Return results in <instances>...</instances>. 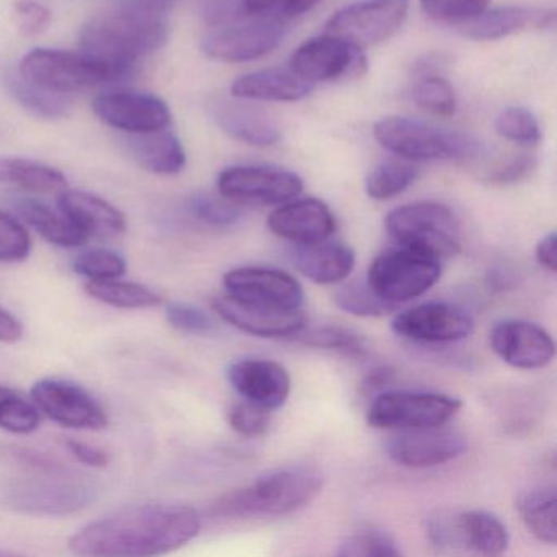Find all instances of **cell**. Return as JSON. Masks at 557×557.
<instances>
[{"mask_svg":"<svg viewBox=\"0 0 557 557\" xmlns=\"http://www.w3.org/2000/svg\"><path fill=\"white\" fill-rule=\"evenodd\" d=\"M66 448L70 449L71 455L76 458V461L90 466V468H106L109 465L110 458L107 451L97 448V446L89 445V443L70 438L66 440Z\"/></svg>","mask_w":557,"mask_h":557,"instance_id":"obj_52","label":"cell"},{"mask_svg":"<svg viewBox=\"0 0 557 557\" xmlns=\"http://www.w3.org/2000/svg\"><path fill=\"white\" fill-rule=\"evenodd\" d=\"M227 380L247 403L269 410L280 409L292 393L288 370L263 358H244L231 364Z\"/></svg>","mask_w":557,"mask_h":557,"instance_id":"obj_21","label":"cell"},{"mask_svg":"<svg viewBox=\"0 0 557 557\" xmlns=\"http://www.w3.org/2000/svg\"><path fill=\"white\" fill-rule=\"evenodd\" d=\"M334 301L342 311L358 318H381L397 308L393 302L377 296L368 282H360V280L342 285L334 293Z\"/></svg>","mask_w":557,"mask_h":557,"instance_id":"obj_36","label":"cell"},{"mask_svg":"<svg viewBox=\"0 0 557 557\" xmlns=\"http://www.w3.org/2000/svg\"><path fill=\"white\" fill-rule=\"evenodd\" d=\"M227 295L253 305L298 311L305 302V292L289 273L270 267H239L224 275Z\"/></svg>","mask_w":557,"mask_h":557,"instance_id":"obj_15","label":"cell"},{"mask_svg":"<svg viewBox=\"0 0 557 557\" xmlns=\"http://www.w3.org/2000/svg\"><path fill=\"white\" fill-rule=\"evenodd\" d=\"M178 0H113V8L145 17L164 18L174 11Z\"/></svg>","mask_w":557,"mask_h":557,"instance_id":"obj_50","label":"cell"},{"mask_svg":"<svg viewBox=\"0 0 557 557\" xmlns=\"http://www.w3.org/2000/svg\"><path fill=\"white\" fill-rule=\"evenodd\" d=\"M289 70L306 83H337L360 79L368 71L363 50L338 38H311L289 60Z\"/></svg>","mask_w":557,"mask_h":557,"instance_id":"obj_12","label":"cell"},{"mask_svg":"<svg viewBox=\"0 0 557 557\" xmlns=\"http://www.w3.org/2000/svg\"><path fill=\"white\" fill-rule=\"evenodd\" d=\"M440 276V260L400 246L384 250L371 262L367 282L377 296L399 306L429 292Z\"/></svg>","mask_w":557,"mask_h":557,"instance_id":"obj_7","label":"cell"},{"mask_svg":"<svg viewBox=\"0 0 557 557\" xmlns=\"http://www.w3.org/2000/svg\"><path fill=\"white\" fill-rule=\"evenodd\" d=\"M74 272L89 280L122 278L126 262L120 253L110 249H90L74 260Z\"/></svg>","mask_w":557,"mask_h":557,"instance_id":"obj_43","label":"cell"},{"mask_svg":"<svg viewBox=\"0 0 557 557\" xmlns=\"http://www.w3.org/2000/svg\"><path fill=\"white\" fill-rule=\"evenodd\" d=\"M86 292L90 298L119 309H149L162 305V296L148 286L122 280H89Z\"/></svg>","mask_w":557,"mask_h":557,"instance_id":"obj_33","label":"cell"},{"mask_svg":"<svg viewBox=\"0 0 557 557\" xmlns=\"http://www.w3.org/2000/svg\"><path fill=\"white\" fill-rule=\"evenodd\" d=\"M459 549H469L482 556H500L510 543V534L500 518L484 510H469L455 515Z\"/></svg>","mask_w":557,"mask_h":557,"instance_id":"obj_29","label":"cell"},{"mask_svg":"<svg viewBox=\"0 0 557 557\" xmlns=\"http://www.w3.org/2000/svg\"><path fill=\"white\" fill-rule=\"evenodd\" d=\"M321 488V474L312 469H275L247 487L223 495L213 510L220 517L231 518L280 517L311 504Z\"/></svg>","mask_w":557,"mask_h":557,"instance_id":"obj_3","label":"cell"},{"mask_svg":"<svg viewBox=\"0 0 557 557\" xmlns=\"http://www.w3.org/2000/svg\"><path fill=\"white\" fill-rule=\"evenodd\" d=\"M302 188L298 174L275 165H233L218 177L221 197L237 205H283Z\"/></svg>","mask_w":557,"mask_h":557,"instance_id":"obj_11","label":"cell"},{"mask_svg":"<svg viewBox=\"0 0 557 557\" xmlns=\"http://www.w3.org/2000/svg\"><path fill=\"white\" fill-rule=\"evenodd\" d=\"M417 175H419V169L410 162H381L367 175L364 190L373 200H391V198L404 194L416 182Z\"/></svg>","mask_w":557,"mask_h":557,"instance_id":"obj_35","label":"cell"},{"mask_svg":"<svg viewBox=\"0 0 557 557\" xmlns=\"http://www.w3.org/2000/svg\"><path fill=\"white\" fill-rule=\"evenodd\" d=\"M534 165H536V161L531 156H518V158H513L507 164L498 168L497 171L492 172L488 175V182L500 185L515 184V182L528 177L533 172Z\"/></svg>","mask_w":557,"mask_h":557,"instance_id":"obj_51","label":"cell"},{"mask_svg":"<svg viewBox=\"0 0 557 557\" xmlns=\"http://www.w3.org/2000/svg\"><path fill=\"white\" fill-rule=\"evenodd\" d=\"M214 122L227 135L250 146L267 148L280 141V129L269 115L249 106L221 102L213 107Z\"/></svg>","mask_w":557,"mask_h":557,"instance_id":"obj_28","label":"cell"},{"mask_svg":"<svg viewBox=\"0 0 557 557\" xmlns=\"http://www.w3.org/2000/svg\"><path fill=\"white\" fill-rule=\"evenodd\" d=\"M267 226L275 236L289 243L314 244L329 239L335 233L334 214L324 201L318 198L286 201L276 208L267 221Z\"/></svg>","mask_w":557,"mask_h":557,"instance_id":"obj_22","label":"cell"},{"mask_svg":"<svg viewBox=\"0 0 557 557\" xmlns=\"http://www.w3.org/2000/svg\"><path fill=\"white\" fill-rule=\"evenodd\" d=\"M393 331L400 337L422 344L465 341L474 329V319L449 302H423L394 318Z\"/></svg>","mask_w":557,"mask_h":557,"instance_id":"obj_16","label":"cell"},{"mask_svg":"<svg viewBox=\"0 0 557 557\" xmlns=\"http://www.w3.org/2000/svg\"><path fill=\"white\" fill-rule=\"evenodd\" d=\"M357 257L354 249L344 243L302 244L293 252V263L299 273L318 283V285H335L348 278L354 270Z\"/></svg>","mask_w":557,"mask_h":557,"instance_id":"obj_26","label":"cell"},{"mask_svg":"<svg viewBox=\"0 0 557 557\" xmlns=\"http://www.w3.org/2000/svg\"><path fill=\"white\" fill-rule=\"evenodd\" d=\"M32 399L48 419L67 429L102 430L109 425L106 410L84 387L71 381H38L32 387Z\"/></svg>","mask_w":557,"mask_h":557,"instance_id":"obj_13","label":"cell"},{"mask_svg":"<svg viewBox=\"0 0 557 557\" xmlns=\"http://www.w3.org/2000/svg\"><path fill=\"white\" fill-rule=\"evenodd\" d=\"M491 348L500 360L518 370H540L556 355L549 332L534 322L502 321L492 329Z\"/></svg>","mask_w":557,"mask_h":557,"instance_id":"obj_18","label":"cell"},{"mask_svg":"<svg viewBox=\"0 0 557 557\" xmlns=\"http://www.w3.org/2000/svg\"><path fill=\"white\" fill-rule=\"evenodd\" d=\"M384 227L399 246L435 260L451 259L461 250L458 218L435 201L396 208L384 218Z\"/></svg>","mask_w":557,"mask_h":557,"instance_id":"obj_5","label":"cell"},{"mask_svg":"<svg viewBox=\"0 0 557 557\" xmlns=\"http://www.w3.org/2000/svg\"><path fill=\"white\" fill-rule=\"evenodd\" d=\"M169 324L184 334L208 335L213 332L214 324L207 312L187 302H172L165 308Z\"/></svg>","mask_w":557,"mask_h":557,"instance_id":"obj_48","label":"cell"},{"mask_svg":"<svg viewBox=\"0 0 557 557\" xmlns=\"http://www.w3.org/2000/svg\"><path fill=\"white\" fill-rule=\"evenodd\" d=\"M4 554H9L8 550H0V556H4Z\"/></svg>","mask_w":557,"mask_h":557,"instance_id":"obj_56","label":"cell"},{"mask_svg":"<svg viewBox=\"0 0 557 557\" xmlns=\"http://www.w3.org/2000/svg\"><path fill=\"white\" fill-rule=\"evenodd\" d=\"M314 89L312 84L299 79L292 70L256 71L239 77L231 87L236 99L260 102H298Z\"/></svg>","mask_w":557,"mask_h":557,"instance_id":"obj_27","label":"cell"},{"mask_svg":"<svg viewBox=\"0 0 557 557\" xmlns=\"http://www.w3.org/2000/svg\"><path fill=\"white\" fill-rule=\"evenodd\" d=\"M96 488L79 479L35 478L9 491V502L17 510L34 515H67L90 504Z\"/></svg>","mask_w":557,"mask_h":557,"instance_id":"obj_17","label":"cell"},{"mask_svg":"<svg viewBox=\"0 0 557 557\" xmlns=\"http://www.w3.org/2000/svg\"><path fill=\"white\" fill-rule=\"evenodd\" d=\"M122 143L133 162L151 174L177 175L187 164L181 139L169 129L125 135Z\"/></svg>","mask_w":557,"mask_h":557,"instance_id":"obj_25","label":"cell"},{"mask_svg":"<svg viewBox=\"0 0 557 557\" xmlns=\"http://www.w3.org/2000/svg\"><path fill=\"white\" fill-rule=\"evenodd\" d=\"M18 76L61 96L84 92L125 79L109 64L81 53L37 48L22 58Z\"/></svg>","mask_w":557,"mask_h":557,"instance_id":"obj_6","label":"cell"},{"mask_svg":"<svg viewBox=\"0 0 557 557\" xmlns=\"http://www.w3.org/2000/svg\"><path fill=\"white\" fill-rule=\"evenodd\" d=\"M491 0H420L423 14L443 24H462L487 9Z\"/></svg>","mask_w":557,"mask_h":557,"instance_id":"obj_45","label":"cell"},{"mask_svg":"<svg viewBox=\"0 0 557 557\" xmlns=\"http://www.w3.org/2000/svg\"><path fill=\"white\" fill-rule=\"evenodd\" d=\"M322 0H240L243 14L249 17L286 22L312 11Z\"/></svg>","mask_w":557,"mask_h":557,"instance_id":"obj_44","label":"cell"},{"mask_svg":"<svg viewBox=\"0 0 557 557\" xmlns=\"http://www.w3.org/2000/svg\"><path fill=\"white\" fill-rule=\"evenodd\" d=\"M32 239L24 224L0 211V262L18 263L28 259Z\"/></svg>","mask_w":557,"mask_h":557,"instance_id":"obj_46","label":"cell"},{"mask_svg":"<svg viewBox=\"0 0 557 557\" xmlns=\"http://www.w3.org/2000/svg\"><path fill=\"white\" fill-rule=\"evenodd\" d=\"M391 377H393V373H391L389 368H380V370L371 373L370 376L364 381V387L368 391L380 389L384 384L389 383Z\"/></svg>","mask_w":557,"mask_h":557,"instance_id":"obj_55","label":"cell"},{"mask_svg":"<svg viewBox=\"0 0 557 557\" xmlns=\"http://www.w3.org/2000/svg\"><path fill=\"white\" fill-rule=\"evenodd\" d=\"M272 410L252 403L236 404L227 413L231 429L247 438L265 435L272 425Z\"/></svg>","mask_w":557,"mask_h":557,"instance_id":"obj_47","label":"cell"},{"mask_svg":"<svg viewBox=\"0 0 557 557\" xmlns=\"http://www.w3.org/2000/svg\"><path fill=\"white\" fill-rule=\"evenodd\" d=\"M211 306L227 324L256 337H293L306 327V318L301 309L288 311V309L253 305V302L234 298L227 293L214 296Z\"/></svg>","mask_w":557,"mask_h":557,"instance_id":"obj_19","label":"cell"},{"mask_svg":"<svg viewBox=\"0 0 557 557\" xmlns=\"http://www.w3.org/2000/svg\"><path fill=\"white\" fill-rule=\"evenodd\" d=\"M168 21L113 8L90 18L79 35V51L129 77L145 58L168 44Z\"/></svg>","mask_w":557,"mask_h":557,"instance_id":"obj_2","label":"cell"},{"mask_svg":"<svg viewBox=\"0 0 557 557\" xmlns=\"http://www.w3.org/2000/svg\"><path fill=\"white\" fill-rule=\"evenodd\" d=\"M187 211L195 220L213 227L233 226L243 216L239 205L210 194L191 195L187 200Z\"/></svg>","mask_w":557,"mask_h":557,"instance_id":"obj_39","label":"cell"},{"mask_svg":"<svg viewBox=\"0 0 557 557\" xmlns=\"http://www.w3.org/2000/svg\"><path fill=\"white\" fill-rule=\"evenodd\" d=\"M24 335V325L11 312L0 308V342L4 344H15Z\"/></svg>","mask_w":557,"mask_h":557,"instance_id":"obj_54","label":"cell"},{"mask_svg":"<svg viewBox=\"0 0 557 557\" xmlns=\"http://www.w3.org/2000/svg\"><path fill=\"white\" fill-rule=\"evenodd\" d=\"M18 214L44 237L48 243L53 246L64 247V249H73V247H81L87 243L86 234L61 211L51 210L47 205L40 203L37 200H18L15 203Z\"/></svg>","mask_w":557,"mask_h":557,"instance_id":"obj_30","label":"cell"},{"mask_svg":"<svg viewBox=\"0 0 557 557\" xmlns=\"http://www.w3.org/2000/svg\"><path fill=\"white\" fill-rule=\"evenodd\" d=\"M374 138L384 149L410 162L471 161L484 149L472 136L406 116H387L377 122Z\"/></svg>","mask_w":557,"mask_h":557,"instance_id":"obj_4","label":"cell"},{"mask_svg":"<svg viewBox=\"0 0 557 557\" xmlns=\"http://www.w3.org/2000/svg\"><path fill=\"white\" fill-rule=\"evenodd\" d=\"M498 136L521 146H534L541 141V128L530 110L508 107L495 120Z\"/></svg>","mask_w":557,"mask_h":557,"instance_id":"obj_40","label":"cell"},{"mask_svg":"<svg viewBox=\"0 0 557 557\" xmlns=\"http://www.w3.org/2000/svg\"><path fill=\"white\" fill-rule=\"evenodd\" d=\"M12 22L24 37H37L51 24V12L34 0H18L12 5Z\"/></svg>","mask_w":557,"mask_h":557,"instance_id":"obj_49","label":"cell"},{"mask_svg":"<svg viewBox=\"0 0 557 557\" xmlns=\"http://www.w3.org/2000/svg\"><path fill=\"white\" fill-rule=\"evenodd\" d=\"M41 413L35 404L11 387L0 386V429L5 432L28 435L38 430Z\"/></svg>","mask_w":557,"mask_h":557,"instance_id":"obj_37","label":"cell"},{"mask_svg":"<svg viewBox=\"0 0 557 557\" xmlns=\"http://www.w3.org/2000/svg\"><path fill=\"white\" fill-rule=\"evenodd\" d=\"M200 515L185 505L123 508L81 528L71 553L90 557H151L174 553L200 533Z\"/></svg>","mask_w":557,"mask_h":557,"instance_id":"obj_1","label":"cell"},{"mask_svg":"<svg viewBox=\"0 0 557 557\" xmlns=\"http://www.w3.org/2000/svg\"><path fill=\"white\" fill-rule=\"evenodd\" d=\"M554 21H556V14L549 9L510 5V8L481 12L471 21L462 22L458 27L459 32L471 40L494 41L523 34V32L546 30L553 27Z\"/></svg>","mask_w":557,"mask_h":557,"instance_id":"obj_23","label":"cell"},{"mask_svg":"<svg viewBox=\"0 0 557 557\" xmlns=\"http://www.w3.org/2000/svg\"><path fill=\"white\" fill-rule=\"evenodd\" d=\"M293 337L301 344L308 345V347L338 351V354L347 355V357H364L368 354L363 337H360L357 332L334 327V325H322V327H314L308 332L301 329Z\"/></svg>","mask_w":557,"mask_h":557,"instance_id":"obj_38","label":"cell"},{"mask_svg":"<svg viewBox=\"0 0 557 557\" xmlns=\"http://www.w3.org/2000/svg\"><path fill=\"white\" fill-rule=\"evenodd\" d=\"M468 443L461 433L429 429L404 430L386 445L387 455L406 468H433L465 455Z\"/></svg>","mask_w":557,"mask_h":557,"instance_id":"obj_20","label":"cell"},{"mask_svg":"<svg viewBox=\"0 0 557 557\" xmlns=\"http://www.w3.org/2000/svg\"><path fill=\"white\" fill-rule=\"evenodd\" d=\"M92 110L100 122L125 135L161 132L172 123L168 103L152 94L116 90L96 97Z\"/></svg>","mask_w":557,"mask_h":557,"instance_id":"obj_14","label":"cell"},{"mask_svg":"<svg viewBox=\"0 0 557 557\" xmlns=\"http://www.w3.org/2000/svg\"><path fill=\"white\" fill-rule=\"evenodd\" d=\"M417 106L436 116H451L456 110L455 89L442 77H423L413 87Z\"/></svg>","mask_w":557,"mask_h":557,"instance_id":"obj_42","label":"cell"},{"mask_svg":"<svg viewBox=\"0 0 557 557\" xmlns=\"http://www.w3.org/2000/svg\"><path fill=\"white\" fill-rule=\"evenodd\" d=\"M400 554L391 534L374 530L350 534L342 541L337 550L341 557H394Z\"/></svg>","mask_w":557,"mask_h":557,"instance_id":"obj_41","label":"cell"},{"mask_svg":"<svg viewBox=\"0 0 557 557\" xmlns=\"http://www.w3.org/2000/svg\"><path fill=\"white\" fill-rule=\"evenodd\" d=\"M461 400L438 393H383L370 404L367 422L381 430H416L445 425L461 409Z\"/></svg>","mask_w":557,"mask_h":557,"instance_id":"obj_9","label":"cell"},{"mask_svg":"<svg viewBox=\"0 0 557 557\" xmlns=\"http://www.w3.org/2000/svg\"><path fill=\"white\" fill-rule=\"evenodd\" d=\"M60 210L86 234L87 239H110L128 227L125 214L109 201L89 191H60Z\"/></svg>","mask_w":557,"mask_h":557,"instance_id":"obj_24","label":"cell"},{"mask_svg":"<svg viewBox=\"0 0 557 557\" xmlns=\"http://www.w3.org/2000/svg\"><path fill=\"white\" fill-rule=\"evenodd\" d=\"M556 507L557 495L554 487L531 488L517 498V510L524 527L541 543H556Z\"/></svg>","mask_w":557,"mask_h":557,"instance_id":"obj_32","label":"cell"},{"mask_svg":"<svg viewBox=\"0 0 557 557\" xmlns=\"http://www.w3.org/2000/svg\"><path fill=\"white\" fill-rule=\"evenodd\" d=\"M286 30V22L243 15L211 28L201 40V50L223 63H249L275 51Z\"/></svg>","mask_w":557,"mask_h":557,"instance_id":"obj_8","label":"cell"},{"mask_svg":"<svg viewBox=\"0 0 557 557\" xmlns=\"http://www.w3.org/2000/svg\"><path fill=\"white\" fill-rule=\"evenodd\" d=\"M557 237L556 233H549L537 243L536 260L547 272L556 273L557 270Z\"/></svg>","mask_w":557,"mask_h":557,"instance_id":"obj_53","label":"cell"},{"mask_svg":"<svg viewBox=\"0 0 557 557\" xmlns=\"http://www.w3.org/2000/svg\"><path fill=\"white\" fill-rule=\"evenodd\" d=\"M0 184L14 185L32 194H60L66 190L63 172L28 159L0 158Z\"/></svg>","mask_w":557,"mask_h":557,"instance_id":"obj_31","label":"cell"},{"mask_svg":"<svg viewBox=\"0 0 557 557\" xmlns=\"http://www.w3.org/2000/svg\"><path fill=\"white\" fill-rule=\"evenodd\" d=\"M409 0H360L332 15L324 35L364 50L397 34L407 21Z\"/></svg>","mask_w":557,"mask_h":557,"instance_id":"obj_10","label":"cell"},{"mask_svg":"<svg viewBox=\"0 0 557 557\" xmlns=\"http://www.w3.org/2000/svg\"><path fill=\"white\" fill-rule=\"evenodd\" d=\"M8 89L25 110L38 119L58 120L70 113L71 100L66 96L35 86L18 74L8 77Z\"/></svg>","mask_w":557,"mask_h":557,"instance_id":"obj_34","label":"cell"}]
</instances>
